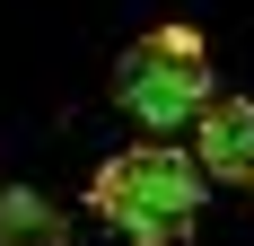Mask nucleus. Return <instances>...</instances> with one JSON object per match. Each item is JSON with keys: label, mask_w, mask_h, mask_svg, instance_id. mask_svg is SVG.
I'll list each match as a JSON object with an SVG mask.
<instances>
[{"label": "nucleus", "mask_w": 254, "mask_h": 246, "mask_svg": "<svg viewBox=\"0 0 254 246\" xmlns=\"http://www.w3.org/2000/svg\"><path fill=\"white\" fill-rule=\"evenodd\" d=\"M202 194H210L202 158H184V149H167V141L114 149V158L88 176V211L114 220V229H131V238H149V246L184 238L193 211H202Z\"/></svg>", "instance_id": "nucleus-1"}, {"label": "nucleus", "mask_w": 254, "mask_h": 246, "mask_svg": "<svg viewBox=\"0 0 254 246\" xmlns=\"http://www.w3.org/2000/svg\"><path fill=\"white\" fill-rule=\"evenodd\" d=\"M202 97H210V53H202L193 26H149V35L114 62V106H123L131 123H149V132L193 123Z\"/></svg>", "instance_id": "nucleus-2"}, {"label": "nucleus", "mask_w": 254, "mask_h": 246, "mask_svg": "<svg viewBox=\"0 0 254 246\" xmlns=\"http://www.w3.org/2000/svg\"><path fill=\"white\" fill-rule=\"evenodd\" d=\"M193 158L210 185H254V97H219L210 88L193 115Z\"/></svg>", "instance_id": "nucleus-3"}, {"label": "nucleus", "mask_w": 254, "mask_h": 246, "mask_svg": "<svg viewBox=\"0 0 254 246\" xmlns=\"http://www.w3.org/2000/svg\"><path fill=\"white\" fill-rule=\"evenodd\" d=\"M0 238H62V211H53L44 194H0Z\"/></svg>", "instance_id": "nucleus-4"}]
</instances>
